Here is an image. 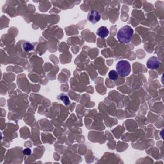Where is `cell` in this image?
I'll use <instances>...</instances> for the list:
<instances>
[{"label": "cell", "mask_w": 164, "mask_h": 164, "mask_svg": "<svg viewBox=\"0 0 164 164\" xmlns=\"http://www.w3.org/2000/svg\"><path fill=\"white\" fill-rule=\"evenodd\" d=\"M133 33L134 31L133 28L130 26L125 25L119 29L117 33V37L120 43L128 44L132 40Z\"/></svg>", "instance_id": "6da1fadb"}, {"label": "cell", "mask_w": 164, "mask_h": 164, "mask_svg": "<svg viewBox=\"0 0 164 164\" xmlns=\"http://www.w3.org/2000/svg\"><path fill=\"white\" fill-rule=\"evenodd\" d=\"M116 71L121 77H127L131 72V66L130 62L127 60H121L118 62L116 65Z\"/></svg>", "instance_id": "7a4b0ae2"}, {"label": "cell", "mask_w": 164, "mask_h": 164, "mask_svg": "<svg viewBox=\"0 0 164 164\" xmlns=\"http://www.w3.org/2000/svg\"><path fill=\"white\" fill-rule=\"evenodd\" d=\"M87 19L92 24H96L101 19V14L96 10H91L87 15Z\"/></svg>", "instance_id": "3957f363"}, {"label": "cell", "mask_w": 164, "mask_h": 164, "mask_svg": "<svg viewBox=\"0 0 164 164\" xmlns=\"http://www.w3.org/2000/svg\"><path fill=\"white\" fill-rule=\"evenodd\" d=\"M161 65V62L159 58L152 56L147 61V67L148 69H156L159 68Z\"/></svg>", "instance_id": "277c9868"}, {"label": "cell", "mask_w": 164, "mask_h": 164, "mask_svg": "<svg viewBox=\"0 0 164 164\" xmlns=\"http://www.w3.org/2000/svg\"><path fill=\"white\" fill-rule=\"evenodd\" d=\"M96 34L99 37L104 39L109 35V30L106 26H101L98 28Z\"/></svg>", "instance_id": "5b68a950"}, {"label": "cell", "mask_w": 164, "mask_h": 164, "mask_svg": "<svg viewBox=\"0 0 164 164\" xmlns=\"http://www.w3.org/2000/svg\"><path fill=\"white\" fill-rule=\"evenodd\" d=\"M58 99L61 100L66 105H69L70 103L69 97L65 94H61L58 96Z\"/></svg>", "instance_id": "8992f818"}, {"label": "cell", "mask_w": 164, "mask_h": 164, "mask_svg": "<svg viewBox=\"0 0 164 164\" xmlns=\"http://www.w3.org/2000/svg\"><path fill=\"white\" fill-rule=\"evenodd\" d=\"M22 47H23V49H24L25 51H32L34 48L33 45L32 44H31L30 43H28V42H26L23 44Z\"/></svg>", "instance_id": "52a82bcc"}, {"label": "cell", "mask_w": 164, "mask_h": 164, "mask_svg": "<svg viewBox=\"0 0 164 164\" xmlns=\"http://www.w3.org/2000/svg\"><path fill=\"white\" fill-rule=\"evenodd\" d=\"M108 77L110 80L115 81L118 78V74L117 73V71H114V70H112V71H110L108 73Z\"/></svg>", "instance_id": "ba28073f"}, {"label": "cell", "mask_w": 164, "mask_h": 164, "mask_svg": "<svg viewBox=\"0 0 164 164\" xmlns=\"http://www.w3.org/2000/svg\"><path fill=\"white\" fill-rule=\"evenodd\" d=\"M22 153L24 154L25 155L29 156V155H31L32 151H31V149L30 148H25L24 150L22 151Z\"/></svg>", "instance_id": "9c48e42d"}]
</instances>
